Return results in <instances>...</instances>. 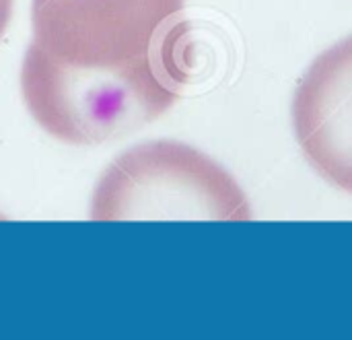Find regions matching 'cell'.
<instances>
[{
	"instance_id": "1",
	"label": "cell",
	"mask_w": 352,
	"mask_h": 340,
	"mask_svg": "<svg viewBox=\"0 0 352 340\" xmlns=\"http://www.w3.org/2000/svg\"><path fill=\"white\" fill-rule=\"evenodd\" d=\"M21 93L56 140L93 147L163 116L192 76L186 0H33Z\"/></svg>"
},
{
	"instance_id": "2",
	"label": "cell",
	"mask_w": 352,
	"mask_h": 340,
	"mask_svg": "<svg viewBox=\"0 0 352 340\" xmlns=\"http://www.w3.org/2000/svg\"><path fill=\"white\" fill-rule=\"evenodd\" d=\"M93 221H250L248 196L202 151L155 140L120 155L99 178Z\"/></svg>"
},
{
	"instance_id": "3",
	"label": "cell",
	"mask_w": 352,
	"mask_h": 340,
	"mask_svg": "<svg viewBox=\"0 0 352 340\" xmlns=\"http://www.w3.org/2000/svg\"><path fill=\"white\" fill-rule=\"evenodd\" d=\"M291 118L309 165L352 194V35L322 52L305 70Z\"/></svg>"
},
{
	"instance_id": "4",
	"label": "cell",
	"mask_w": 352,
	"mask_h": 340,
	"mask_svg": "<svg viewBox=\"0 0 352 340\" xmlns=\"http://www.w3.org/2000/svg\"><path fill=\"white\" fill-rule=\"evenodd\" d=\"M12 2L14 0H0V37L4 35L8 23H10V14H12Z\"/></svg>"
}]
</instances>
